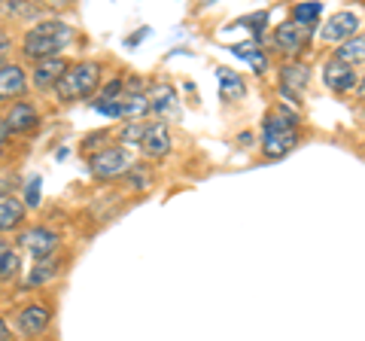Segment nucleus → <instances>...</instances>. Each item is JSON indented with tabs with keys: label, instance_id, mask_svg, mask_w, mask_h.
<instances>
[{
	"label": "nucleus",
	"instance_id": "obj_1",
	"mask_svg": "<svg viewBox=\"0 0 365 341\" xmlns=\"http://www.w3.org/2000/svg\"><path fill=\"white\" fill-rule=\"evenodd\" d=\"M73 43V28L67 21L49 19V21H37L34 28L25 31L21 37V55L31 61H43V58H61V52Z\"/></svg>",
	"mask_w": 365,
	"mask_h": 341
},
{
	"label": "nucleus",
	"instance_id": "obj_2",
	"mask_svg": "<svg viewBox=\"0 0 365 341\" xmlns=\"http://www.w3.org/2000/svg\"><path fill=\"white\" fill-rule=\"evenodd\" d=\"M299 143V119L287 110H274L262 122V150L271 158H280Z\"/></svg>",
	"mask_w": 365,
	"mask_h": 341
},
{
	"label": "nucleus",
	"instance_id": "obj_3",
	"mask_svg": "<svg viewBox=\"0 0 365 341\" xmlns=\"http://www.w3.org/2000/svg\"><path fill=\"white\" fill-rule=\"evenodd\" d=\"M101 76H104V67H101L98 61H76V64L67 67L61 83L55 86V95H58V101L91 98L101 88Z\"/></svg>",
	"mask_w": 365,
	"mask_h": 341
},
{
	"label": "nucleus",
	"instance_id": "obj_4",
	"mask_svg": "<svg viewBox=\"0 0 365 341\" xmlns=\"http://www.w3.org/2000/svg\"><path fill=\"white\" fill-rule=\"evenodd\" d=\"M131 168H134V153L122 143L98 146V150L88 156V170L98 180H119L122 174H128Z\"/></svg>",
	"mask_w": 365,
	"mask_h": 341
},
{
	"label": "nucleus",
	"instance_id": "obj_5",
	"mask_svg": "<svg viewBox=\"0 0 365 341\" xmlns=\"http://www.w3.org/2000/svg\"><path fill=\"white\" fill-rule=\"evenodd\" d=\"M16 247H21L25 253L34 256V263H40V259H52L55 250L61 247V235L46 229V225H31V229H25L19 235Z\"/></svg>",
	"mask_w": 365,
	"mask_h": 341
},
{
	"label": "nucleus",
	"instance_id": "obj_6",
	"mask_svg": "<svg viewBox=\"0 0 365 341\" xmlns=\"http://www.w3.org/2000/svg\"><path fill=\"white\" fill-rule=\"evenodd\" d=\"M359 25H362L359 16L356 13H347V9H344V13L329 16V21L319 28V40H323V43H338V46H341V43H347V40L356 37Z\"/></svg>",
	"mask_w": 365,
	"mask_h": 341
},
{
	"label": "nucleus",
	"instance_id": "obj_7",
	"mask_svg": "<svg viewBox=\"0 0 365 341\" xmlns=\"http://www.w3.org/2000/svg\"><path fill=\"white\" fill-rule=\"evenodd\" d=\"M323 83H326V88H332V92L347 95L359 86V73H356V67H350L338 58H329L323 64Z\"/></svg>",
	"mask_w": 365,
	"mask_h": 341
},
{
	"label": "nucleus",
	"instance_id": "obj_8",
	"mask_svg": "<svg viewBox=\"0 0 365 341\" xmlns=\"http://www.w3.org/2000/svg\"><path fill=\"white\" fill-rule=\"evenodd\" d=\"M49 323H52V311L46 308V305H25L19 314H16V329L25 338H37V335H43L46 329H49Z\"/></svg>",
	"mask_w": 365,
	"mask_h": 341
},
{
	"label": "nucleus",
	"instance_id": "obj_9",
	"mask_svg": "<svg viewBox=\"0 0 365 341\" xmlns=\"http://www.w3.org/2000/svg\"><path fill=\"white\" fill-rule=\"evenodd\" d=\"M67 58L61 55V58H43V61H34V67H31V79L28 83L34 86V88H55L61 83V76L67 73Z\"/></svg>",
	"mask_w": 365,
	"mask_h": 341
},
{
	"label": "nucleus",
	"instance_id": "obj_10",
	"mask_svg": "<svg viewBox=\"0 0 365 341\" xmlns=\"http://www.w3.org/2000/svg\"><path fill=\"white\" fill-rule=\"evenodd\" d=\"M4 125H6L9 134H28V131H34L40 125V113H37V107H34L31 101H16V104L6 110Z\"/></svg>",
	"mask_w": 365,
	"mask_h": 341
},
{
	"label": "nucleus",
	"instance_id": "obj_11",
	"mask_svg": "<svg viewBox=\"0 0 365 341\" xmlns=\"http://www.w3.org/2000/svg\"><path fill=\"white\" fill-rule=\"evenodd\" d=\"M137 146H140V153L146 158H165L170 153V146H174V141H170V131H168L165 122H150L146 125L143 141Z\"/></svg>",
	"mask_w": 365,
	"mask_h": 341
},
{
	"label": "nucleus",
	"instance_id": "obj_12",
	"mask_svg": "<svg viewBox=\"0 0 365 341\" xmlns=\"http://www.w3.org/2000/svg\"><path fill=\"white\" fill-rule=\"evenodd\" d=\"M28 71L21 64H13V61H4L0 67V101H13V98H21L28 92Z\"/></svg>",
	"mask_w": 365,
	"mask_h": 341
},
{
	"label": "nucleus",
	"instance_id": "obj_13",
	"mask_svg": "<svg viewBox=\"0 0 365 341\" xmlns=\"http://www.w3.org/2000/svg\"><path fill=\"white\" fill-rule=\"evenodd\" d=\"M146 98H150V113H155L158 122L168 119V116H180V98H177V88L170 83H155L153 92Z\"/></svg>",
	"mask_w": 365,
	"mask_h": 341
},
{
	"label": "nucleus",
	"instance_id": "obj_14",
	"mask_svg": "<svg viewBox=\"0 0 365 341\" xmlns=\"http://www.w3.org/2000/svg\"><path fill=\"white\" fill-rule=\"evenodd\" d=\"M307 83H311V71H307V64L289 61V64L280 67V88H283V95H287L289 101L299 98L307 88Z\"/></svg>",
	"mask_w": 365,
	"mask_h": 341
},
{
	"label": "nucleus",
	"instance_id": "obj_15",
	"mask_svg": "<svg viewBox=\"0 0 365 341\" xmlns=\"http://www.w3.org/2000/svg\"><path fill=\"white\" fill-rule=\"evenodd\" d=\"M274 43H277L280 52L287 55H299L307 43V31L302 25H295V21H283L280 28H274Z\"/></svg>",
	"mask_w": 365,
	"mask_h": 341
},
{
	"label": "nucleus",
	"instance_id": "obj_16",
	"mask_svg": "<svg viewBox=\"0 0 365 341\" xmlns=\"http://www.w3.org/2000/svg\"><path fill=\"white\" fill-rule=\"evenodd\" d=\"M21 223H25V204L19 198H0V238L16 232Z\"/></svg>",
	"mask_w": 365,
	"mask_h": 341
},
{
	"label": "nucleus",
	"instance_id": "obj_17",
	"mask_svg": "<svg viewBox=\"0 0 365 341\" xmlns=\"http://www.w3.org/2000/svg\"><path fill=\"white\" fill-rule=\"evenodd\" d=\"M119 107H122V116L128 119V122H140L146 113H150V98H146L143 92H125L119 98Z\"/></svg>",
	"mask_w": 365,
	"mask_h": 341
},
{
	"label": "nucleus",
	"instance_id": "obj_18",
	"mask_svg": "<svg viewBox=\"0 0 365 341\" xmlns=\"http://www.w3.org/2000/svg\"><path fill=\"white\" fill-rule=\"evenodd\" d=\"M335 58L350 64V67L365 64V37H362V34H356V37L347 40V43H341V46L335 49Z\"/></svg>",
	"mask_w": 365,
	"mask_h": 341
},
{
	"label": "nucleus",
	"instance_id": "obj_19",
	"mask_svg": "<svg viewBox=\"0 0 365 341\" xmlns=\"http://www.w3.org/2000/svg\"><path fill=\"white\" fill-rule=\"evenodd\" d=\"M216 76H220L222 98H232V101H237V98H244V95H247V86H244V79L237 76L235 71H228V67H220V71H216Z\"/></svg>",
	"mask_w": 365,
	"mask_h": 341
},
{
	"label": "nucleus",
	"instance_id": "obj_20",
	"mask_svg": "<svg viewBox=\"0 0 365 341\" xmlns=\"http://www.w3.org/2000/svg\"><path fill=\"white\" fill-rule=\"evenodd\" d=\"M55 275H58V263L52 259H40V263H34L31 275L25 278V287H43V283H49Z\"/></svg>",
	"mask_w": 365,
	"mask_h": 341
},
{
	"label": "nucleus",
	"instance_id": "obj_21",
	"mask_svg": "<svg viewBox=\"0 0 365 341\" xmlns=\"http://www.w3.org/2000/svg\"><path fill=\"white\" fill-rule=\"evenodd\" d=\"M319 16H323V4H295L292 6V19L289 21H295V25H302L304 31H311L317 21H319Z\"/></svg>",
	"mask_w": 365,
	"mask_h": 341
},
{
	"label": "nucleus",
	"instance_id": "obj_22",
	"mask_svg": "<svg viewBox=\"0 0 365 341\" xmlns=\"http://www.w3.org/2000/svg\"><path fill=\"white\" fill-rule=\"evenodd\" d=\"M235 55L237 58H244L250 67H253L256 73H262L268 67V61H265V55H262V49L259 46H253V43H244V46H235Z\"/></svg>",
	"mask_w": 365,
	"mask_h": 341
},
{
	"label": "nucleus",
	"instance_id": "obj_23",
	"mask_svg": "<svg viewBox=\"0 0 365 341\" xmlns=\"http://www.w3.org/2000/svg\"><path fill=\"white\" fill-rule=\"evenodd\" d=\"M19 271H21V256H19V250L9 247L4 256H0V280H9V278H19Z\"/></svg>",
	"mask_w": 365,
	"mask_h": 341
},
{
	"label": "nucleus",
	"instance_id": "obj_24",
	"mask_svg": "<svg viewBox=\"0 0 365 341\" xmlns=\"http://www.w3.org/2000/svg\"><path fill=\"white\" fill-rule=\"evenodd\" d=\"M146 125H150V122H128V125H125V128L119 131V138H122V146L125 143H140L143 141V134H146Z\"/></svg>",
	"mask_w": 365,
	"mask_h": 341
},
{
	"label": "nucleus",
	"instance_id": "obj_25",
	"mask_svg": "<svg viewBox=\"0 0 365 341\" xmlns=\"http://www.w3.org/2000/svg\"><path fill=\"white\" fill-rule=\"evenodd\" d=\"M128 183L134 186V189H146L153 183V170L146 168V165H134L131 170H128Z\"/></svg>",
	"mask_w": 365,
	"mask_h": 341
},
{
	"label": "nucleus",
	"instance_id": "obj_26",
	"mask_svg": "<svg viewBox=\"0 0 365 341\" xmlns=\"http://www.w3.org/2000/svg\"><path fill=\"white\" fill-rule=\"evenodd\" d=\"M40 195H43V180L37 174V177H31L25 186V208H40V201H43Z\"/></svg>",
	"mask_w": 365,
	"mask_h": 341
},
{
	"label": "nucleus",
	"instance_id": "obj_27",
	"mask_svg": "<svg viewBox=\"0 0 365 341\" xmlns=\"http://www.w3.org/2000/svg\"><path fill=\"white\" fill-rule=\"evenodd\" d=\"M95 110L101 113V116H113V119H119V116H122L119 101H95Z\"/></svg>",
	"mask_w": 365,
	"mask_h": 341
},
{
	"label": "nucleus",
	"instance_id": "obj_28",
	"mask_svg": "<svg viewBox=\"0 0 365 341\" xmlns=\"http://www.w3.org/2000/svg\"><path fill=\"white\" fill-rule=\"evenodd\" d=\"M9 46H13V43H9V37H6L4 31H0V58H4V55L9 52Z\"/></svg>",
	"mask_w": 365,
	"mask_h": 341
},
{
	"label": "nucleus",
	"instance_id": "obj_29",
	"mask_svg": "<svg viewBox=\"0 0 365 341\" xmlns=\"http://www.w3.org/2000/svg\"><path fill=\"white\" fill-rule=\"evenodd\" d=\"M6 141H9V131H6L4 119H0V150H4V146H6Z\"/></svg>",
	"mask_w": 365,
	"mask_h": 341
},
{
	"label": "nucleus",
	"instance_id": "obj_30",
	"mask_svg": "<svg viewBox=\"0 0 365 341\" xmlns=\"http://www.w3.org/2000/svg\"><path fill=\"white\" fill-rule=\"evenodd\" d=\"M9 338V329H6V320L0 317V341H6Z\"/></svg>",
	"mask_w": 365,
	"mask_h": 341
},
{
	"label": "nucleus",
	"instance_id": "obj_31",
	"mask_svg": "<svg viewBox=\"0 0 365 341\" xmlns=\"http://www.w3.org/2000/svg\"><path fill=\"white\" fill-rule=\"evenodd\" d=\"M356 92H359V98L365 101V76H359V86H356Z\"/></svg>",
	"mask_w": 365,
	"mask_h": 341
},
{
	"label": "nucleus",
	"instance_id": "obj_32",
	"mask_svg": "<svg viewBox=\"0 0 365 341\" xmlns=\"http://www.w3.org/2000/svg\"><path fill=\"white\" fill-rule=\"evenodd\" d=\"M9 247H13V244H9V241H6V238H0V256H4V253H6V250H9Z\"/></svg>",
	"mask_w": 365,
	"mask_h": 341
},
{
	"label": "nucleus",
	"instance_id": "obj_33",
	"mask_svg": "<svg viewBox=\"0 0 365 341\" xmlns=\"http://www.w3.org/2000/svg\"><path fill=\"white\" fill-rule=\"evenodd\" d=\"M0 67H4V58H0Z\"/></svg>",
	"mask_w": 365,
	"mask_h": 341
}]
</instances>
